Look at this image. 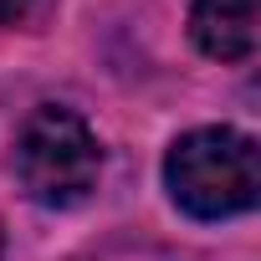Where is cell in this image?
<instances>
[{"mask_svg":"<svg viewBox=\"0 0 261 261\" xmlns=\"http://www.w3.org/2000/svg\"><path fill=\"white\" fill-rule=\"evenodd\" d=\"M26 11H31V0H0V26H16Z\"/></svg>","mask_w":261,"mask_h":261,"instance_id":"277c9868","label":"cell"},{"mask_svg":"<svg viewBox=\"0 0 261 261\" xmlns=\"http://www.w3.org/2000/svg\"><path fill=\"white\" fill-rule=\"evenodd\" d=\"M11 174L26 190V200H36L46 210H72V205H82L97 190L102 144H97V134L87 128V118L77 108L41 102L16 128Z\"/></svg>","mask_w":261,"mask_h":261,"instance_id":"7a4b0ae2","label":"cell"},{"mask_svg":"<svg viewBox=\"0 0 261 261\" xmlns=\"http://www.w3.org/2000/svg\"><path fill=\"white\" fill-rule=\"evenodd\" d=\"M190 41L210 62H246L256 51V0H195Z\"/></svg>","mask_w":261,"mask_h":261,"instance_id":"3957f363","label":"cell"},{"mask_svg":"<svg viewBox=\"0 0 261 261\" xmlns=\"http://www.w3.org/2000/svg\"><path fill=\"white\" fill-rule=\"evenodd\" d=\"M0 261H6V236H0Z\"/></svg>","mask_w":261,"mask_h":261,"instance_id":"5b68a950","label":"cell"},{"mask_svg":"<svg viewBox=\"0 0 261 261\" xmlns=\"http://www.w3.org/2000/svg\"><path fill=\"white\" fill-rule=\"evenodd\" d=\"M164 190L190 220L246 215L261 195V149L241 128H190L164 154Z\"/></svg>","mask_w":261,"mask_h":261,"instance_id":"6da1fadb","label":"cell"}]
</instances>
